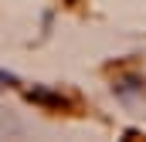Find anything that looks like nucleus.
Masks as SVG:
<instances>
[{
    "mask_svg": "<svg viewBox=\"0 0 146 142\" xmlns=\"http://www.w3.org/2000/svg\"><path fill=\"white\" fill-rule=\"evenodd\" d=\"M27 102H37V105H44V108H54V112L68 108V98H65V95L48 91V88H31V91H27Z\"/></svg>",
    "mask_w": 146,
    "mask_h": 142,
    "instance_id": "obj_1",
    "label": "nucleus"
},
{
    "mask_svg": "<svg viewBox=\"0 0 146 142\" xmlns=\"http://www.w3.org/2000/svg\"><path fill=\"white\" fill-rule=\"evenodd\" d=\"M146 81L139 78H122V81H115V95H136V91H143Z\"/></svg>",
    "mask_w": 146,
    "mask_h": 142,
    "instance_id": "obj_2",
    "label": "nucleus"
},
{
    "mask_svg": "<svg viewBox=\"0 0 146 142\" xmlns=\"http://www.w3.org/2000/svg\"><path fill=\"white\" fill-rule=\"evenodd\" d=\"M14 85H17V74H10V71L0 68V88H14Z\"/></svg>",
    "mask_w": 146,
    "mask_h": 142,
    "instance_id": "obj_3",
    "label": "nucleus"
}]
</instances>
